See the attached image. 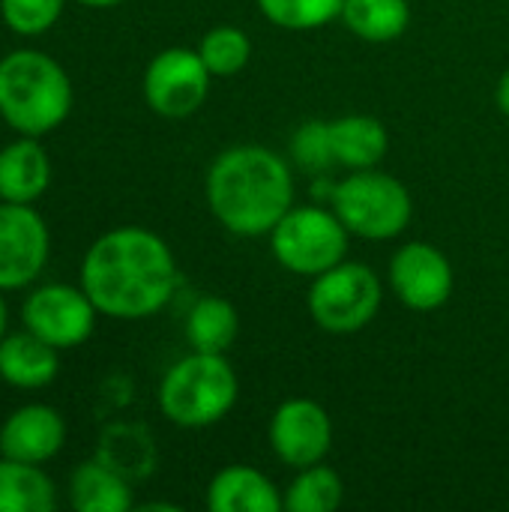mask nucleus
I'll return each instance as SVG.
<instances>
[{
	"instance_id": "f257e3e1",
	"label": "nucleus",
	"mask_w": 509,
	"mask_h": 512,
	"mask_svg": "<svg viewBox=\"0 0 509 512\" xmlns=\"http://www.w3.org/2000/svg\"><path fill=\"white\" fill-rule=\"evenodd\" d=\"M81 288L99 315L138 321L168 306L177 288V261L168 243L138 225L102 234L81 261Z\"/></svg>"
},
{
	"instance_id": "f03ea898",
	"label": "nucleus",
	"mask_w": 509,
	"mask_h": 512,
	"mask_svg": "<svg viewBox=\"0 0 509 512\" xmlns=\"http://www.w3.org/2000/svg\"><path fill=\"white\" fill-rule=\"evenodd\" d=\"M204 189L210 213L237 237L270 234L294 207L291 165L261 144H237L219 153Z\"/></svg>"
},
{
	"instance_id": "7ed1b4c3",
	"label": "nucleus",
	"mask_w": 509,
	"mask_h": 512,
	"mask_svg": "<svg viewBox=\"0 0 509 512\" xmlns=\"http://www.w3.org/2000/svg\"><path fill=\"white\" fill-rule=\"evenodd\" d=\"M72 111V81L66 69L33 48L0 57V117L18 135L42 138Z\"/></svg>"
},
{
	"instance_id": "20e7f679",
	"label": "nucleus",
	"mask_w": 509,
	"mask_h": 512,
	"mask_svg": "<svg viewBox=\"0 0 509 512\" xmlns=\"http://www.w3.org/2000/svg\"><path fill=\"white\" fill-rule=\"evenodd\" d=\"M240 381L225 354H201L177 360L159 384V411L180 429H204L231 414Z\"/></svg>"
},
{
	"instance_id": "39448f33",
	"label": "nucleus",
	"mask_w": 509,
	"mask_h": 512,
	"mask_svg": "<svg viewBox=\"0 0 509 512\" xmlns=\"http://www.w3.org/2000/svg\"><path fill=\"white\" fill-rule=\"evenodd\" d=\"M333 210L342 225L363 240L399 237L414 213L411 192L393 174L378 168H360L333 186Z\"/></svg>"
},
{
	"instance_id": "423d86ee",
	"label": "nucleus",
	"mask_w": 509,
	"mask_h": 512,
	"mask_svg": "<svg viewBox=\"0 0 509 512\" xmlns=\"http://www.w3.org/2000/svg\"><path fill=\"white\" fill-rule=\"evenodd\" d=\"M348 228L336 210L324 207H291L279 225L267 234L276 261L297 276L315 279L345 261Z\"/></svg>"
},
{
	"instance_id": "0eeeda50",
	"label": "nucleus",
	"mask_w": 509,
	"mask_h": 512,
	"mask_svg": "<svg viewBox=\"0 0 509 512\" xmlns=\"http://www.w3.org/2000/svg\"><path fill=\"white\" fill-rule=\"evenodd\" d=\"M384 288L372 267L342 261L312 279L306 306L312 321L327 333H357L369 327L381 309Z\"/></svg>"
},
{
	"instance_id": "6e6552de",
	"label": "nucleus",
	"mask_w": 509,
	"mask_h": 512,
	"mask_svg": "<svg viewBox=\"0 0 509 512\" xmlns=\"http://www.w3.org/2000/svg\"><path fill=\"white\" fill-rule=\"evenodd\" d=\"M96 315L99 309L81 285H39L36 291H30L21 309L24 330L36 333L57 351L84 345L93 336Z\"/></svg>"
},
{
	"instance_id": "1a4fd4ad",
	"label": "nucleus",
	"mask_w": 509,
	"mask_h": 512,
	"mask_svg": "<svg viewBox=\"0 0 509 512\" xmlns=\"http://www.w3.org/2000/svg\"><path fill=\"white\" fill-rule=\"evenodd\" d=\"M210 69L201 54L192 48H165L159 51L144 72V99L147 105L171 120L195 114L210 93Z\"/></svg>"
},
{
	"instance_id": "9d476101",
	"label": "nucleus",
	"mask_w": 509,
	"mask_h": 512,
	"mask_svg": "<svg viewBox=\"0 0 509 512\" xmlns=\"http://www.w3.org/2000/svg\"><path fill=\"white\" fill-rule=\"evenodd\" d=\"M51 255V234L33 204L0 201V291H18L39 279Z\"/></svg>"
},
{
	"instance_id": "9b49d317",
	"label": "nucleus",
	"mask_w": 509,
	"mask_h": 512,
	"mask_svg": "<svg viewBox=\"0 0 509 512\" xmlns=\"http://www.w3.org/2000/svg\"><path fill=\"white\" fill-rule=\"evenodd\" d=\"M390 288L402 306L414 312H435L453 294V267L441 249L414 240L393 255Z\"/></svg>"
},
{
	"instance_id": "f8f14e48",
	"label": "nucleus",
	"mask_w": 509,
	"mask_h": 512,
	"mask_svg": "<svg viewBox=\"0 0 509 512\" xmlns=\"http://www.w3.org/2000/svg\"><path fill=\"white\" fill-rule=\"evenodd\" d=\"M333 444L330 414L312 399H288L270 417V447L288 468L300 471L324 462Z\"/></svg>"
},
{
	"instance_id": "ddd939ff",
	"label": "nucleus",
	"mask_w": 509,
	"mask_h": 512,
	"mask_svg": "<svg viewBox=\"0 0 509 512\" xmlns=\"http://www.w3.org/2000/svg\"><path fill=\"white\" fill-rule=\"evenodd\" d=\"M66 444V423L51 405H24L0 426V456L42 465Z\"/></svg>"
},
{
	"instance_id": "4468645a",
	"label": "nucleus",
	"mask_w": 509,
	"mask_h": 512,
	"mask_svg": "<svg viewBox=\"0 0 509 512\" xmlns=\"http://www.w3.org/2000/svg\"><path fill=\"white\" fill-rule=\"evenodd\" d=\"M210 512H279L282 492L273 486L267 474L249 465L222 468L207 486Z\"/></svg>"
},
{
	"instance_id": "2eb2a0df",
	"label": "nucleus",
	"mask_w": 509,
	"mask_h": 512,
	"mask_svg": "<svg viewBox=\"0 0 509 512\" xmlns=\"http://www.w3.org/2000/svg\"><path fill=\"white\" fill-rule=\"evenodd\" d=\"M60 351L30 330L0 339V378L18 390H42L60 372Z\"/></svg>"
},
{
	"instance_id": "dca6fc26",
	"label": "nucleus",
	"mask_w": 509,
	"mask_h": 512,
	"mask_svg": "<svg viewBox=\"0 0 509 512\" xmlns=\"http://www.w3.org/2000/svg\"><path fill=\"white\" fill-rule=\"evenodd\" d=\"M51 183V162L39 138L21 135L0 150V201L33 204Z\"/></svg>"
},
{
	"instance_id": "f3484780",
	"label": "nucleus",
	"mask_w": 509,
	"mask_h": 512,
	"mask_svg": "<svg viewBox=\"0 0 509 512\" xmlns=\"http://www.w3.org/2000/svg\"><path fill=\"white\" fill-rule=\"evenodd\" d=\"M330 141L336 165H345L351 171L375 168L390 147L387 126L369 114H345L339 120H330Z\"/></svg>"
},
{
	"instance_id": "a211bd4d",
	"label": "nucleus",
	"mask_w": 509,
	"mask_h": 512,
	"mask_svg": "<svg viewBox=\"0 0 509 512\" xmlns=\"http://www.w3.org/2000/svg\"><path fill=\"white\" fill-rule=\"evenodd\" d=\"M69 504L78 512L132 510V486L105 462H84L69 477Z\"/></svg>"
},
{
	"instance_id": "6ab92c4d",
	"label": "nucleus",
	"mask_w": 509,
	"mask_h": 512,
	"mask_svg": "<svg viewBox=\"0 0 509 512\" xmlns=\"http://www.w3.org/2000/svg\"><path fill=\"white\" fill-rule=\"evenodd\" d=\"M240 336V315L231 300L207 294L186 315V342L201 354H228Z\"/></svg>"
},
{
	"instance_id": "aec40b11",
	"label": "nucleus",
	"mask_w": 509,
	"mask_h": 512,
	"mask_svg": "<svg viewBox=\"0 0 509 512\" xmlns=\"http://www.w3.org/2000/svg\"><path fill=\"white\" fill-rule=\"evenodd\" d=\"M54 507L57 489L39 465L0 459V512H51Z\"/></svg>"
},
{
	"instance_id": "412c9836",
	"label": "nucleus",
	"mask_w": 509,
	"mask_h": 512,
	"mask_svg": "<svg viewBox=\"0 0 509 512\" xmlns=\"http://www.w3.org/2000/svg\"><path fill=\"white\" fill-rule=\"evenodd\" d=\"M345 27L363 42H393L411 24L408 0H345Z\"/></svg>"
},
{
	"instance_id": "4be33fe9",
	"label": "nucleus",
	"mask_w": 509,
	"mask_h": 512,
	"mask_svg": "<svg viewBox=\"0 0 509 512\" xmlns=\"http://www.w3.org/2000/svg\"><path fill=\"white\" fill-rule=\"evenodd\" d=\"M99 462H105L108 468H114L117 474H123L126 480H141L147 474H153L156 468V447L147 429L141 426H111L102 435V447H99Z\"/></svg>"
},
{
	"instance_id": "5701e85b",
	"label": "nucleus",
	"mask_w": 509,
	"mask_h": 512,
	"mask_svg": "<svg viewBox=\"0 0 509 512\" xmlns=\"http://www.w3.org/2000/svg\"><path fill=\"white\" fill-rule=\"evenodd\" d=\"M345 483L330 465L300 468L297 477L282 492V507L288 512H333L342 504Z\"/></svg>"
},
{
	"instance_id": "b1692460",
	"label": "nucleus",
	"mask_w": 509,
	"mask_h": 512,
	"mask_svg": "<svg viewBox=\"0 0 509 512\" xmlns=\"http://www.w3.org/2000/svg\"><path fill=\"white\" fill-rule=\"evenodd\" d=\"M198 54H201L204 66L210 69V75L228 78V75H237L240 69H246V63L252 57V42L240 27L222 24V27H213L204 33Z\"/></svg>"
},
{
	"instance_id": "393cba45",
	"label": "nucleus",
	"mask_w": 509,
	"mask_h": 512,
	"mask_svg": "<svg viewBox=\"0 0 509 512\" xmlns=\"http://www.w3.org/2000/svg\"><path fill=\"white\" fill-rule=\"evenodd\" d=\"M261 15L285 30H315L342 18L345 0H255Z\"/></svg>"
},
{
	"instance_id": "a878e982",
	"label": "nucleus",
	"mask_w": 509,
	"mask_h": 512,
	"mask_svg": "<svg viewBox=\"0 0 509 512\" xmlns=\"http://www.w3.org/2000/svg\"><path fill=\"white\" fill-rule=\"evenodd\" d=\"M291 159L306 174H324L327 168H333L336 153H333V141H330V123L306 120L303 126H297V132L291 135Z\"/></svg>"
},
{
	"instance_id": "bb28decb",
	"label": "nucleus",
	"mask_w": 509,
	"mask_h": 512,
	"mask_svg": "<svg viewBox=\"0 0 509 512\" xmlns=\"http://www.w3.org/2000/svg\"><path fill=\"white\" fill-rule=\"evenodd\" d=\"M63 3L66 0H0V18L18 36H42L60 21Z\"/></svg>"
},
{
	"instance_id": "cd10ccee",
	"label": "nucleus",
	"mask_w": 509,
	"mask_h": 512,
	"mask_svg": "<svg viewBox=\"0 0 509 512\" xmlns=\"http://www.w3.org/2000/svg\"><path fill=\"white\" fill-rule=\"evenodd\" d=\"M498 108L509 117V69L504 72V78L498 81Z\"/></svg>"
},
{
	"instance_id": "c85d7f7f",
	"label": "nucleus",
	"mask_w": 509,
	"mask_h": 512,
	"mask_svg": "<svg viewBox=\"0 0 509 512\" xmlns=\"http://www.w3.org/2000/svg\"><path fill=\"white\" fill-rule=\"evenodd\" d=\"M75 3L90 6V9H111V6H117V3H123V0H75Z\"/></svg>"
},
{
	"instance_id": "c756f323",
	"label": "nucleus",
	"mask_w": 509,
	"mask_h": 512,
	"mask_svg": "<svg viewBox=\"0 0 509 512\" xmlns=\"http://www.w3.org/2000/svg\"><path fill=\"white\" fill-rule=\"evenodd\" d=\"M6 318H9V312H6V300H3V291H0V339L6 336Z\"/></svg>"
}]
</instances>
